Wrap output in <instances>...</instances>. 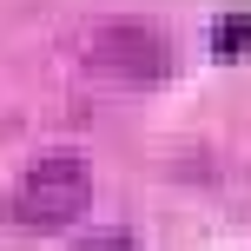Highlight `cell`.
<instances>
[{"instance_id": "6da1fadb", "label": "cell", "mask_w": 251, "mask_h": 251, "mask_svg": "<svg viewBox=\"0 0 251 251\" xmlns=\"http://www.w3.org/2000/svg\"><path fill=\"white\" fill-rule=\"evenodd\" d=\"M93 199V178L79 159H40L20 185L7 192V218L26 231H60L66 218H79Z\"/></svg>"}, {"instance_id": "7a4b0ae2", "label": "cell", "mask_w": 251, "mask_h": 251, "mask_svg": "<svg viewBox=\"0 0 251 251\" xmlns=\"http://www.w3.org/2000/svg\"><path fill=\"white\" fill-rule=\"evenodd\" d=\"M212 47L218 53H245L251 47V13H218L212 20Z\"/></svg>"}, {"instance_id": "3957f363", "label": "cell", "mask_w": 251, "mask_h": 251, "mask_svg": "<svg viewBox=\"0 0 251 251\" xmlns=\"http://www.w3.org/2000/svg\"><path fill=\"white\" fill-rule=\"evenodd\" d=\"M73 251H139V245L126 238V231H93V238H79Z\"/></svg>"}]
</instances>
